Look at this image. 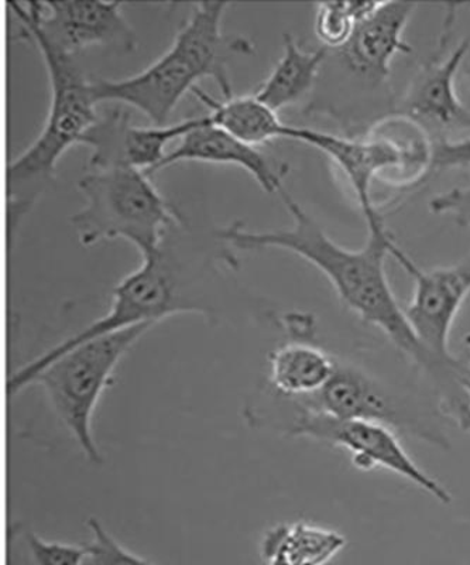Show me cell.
<instances>
[{
    "instance_id": "1",
    "label": "cell",
    "mask_w": 470,
    "mask_h": 565,
    "mask_svg": "<svg viewBox=\"0 0 470 565\" xmlns=\"http://www.w3.org/2000/svg\"><path fill=\"white\" fill-rule=\"evenodd\" d=\"M292 218L287 230L255 232L242 224L216 231V238L236 250L281 249L317 267L340 300L361 320L378 328L403 355L426 373L436 386L442 412L470 434V398L459 381V366L445 365L419 344L398 305L386 274V259L396 246L386 226L368 231L362 249H348L325 234L316 220L286 190L279 194Z\"/></svg>"
},
{
    "instance_id": "2",
    "label": "cell",
    "mask_w": 470,
    "mask_h": 565,
    "mask_svg": "<svg viewBox=\"0 0 470 565\" xmlns=\"http://www.w3.org/2000/svg\"><path fill=\"white\" fill-rule=\"evenodd\" d=\"M216 259L237 264L232 252L185 262L175 254L169 231L160 249L141 256L138 269L116 285L109 311L13 372L7 383L8 396H18L45 366L93 338L139 324L156 326L179 315H199L209 322H220L224 315L220 275L210 262Z\"/></svg>"
},
{
    "instance_id": "3",
    "label": "cell",
    "mask_w": 470,
    "mask_h": 565,
    "mask_svg": "<svg viewBox=\"0 0 470 565\" xmlns=\"http://www.w3.org/2000/svg\"><path fill=\"white\" fill-rule=\"evenodd\" d=\"M229 7L225 2L192 4L173 45L148 68L124 79H90L95 103L128 105L154 126H165L180 100L199 87L201 79H214L224 98H231L234 94L227 64L234 57H249L255 45L222 30Z\"/></svg>"
},
{
    "instance_id": "4",
    "label": "cell",
    "mask_w": 470,
    "mask_h": 565,
    "mask_svg": "<svg viewBox=\"0 0 470 565\" xmlns=\"http://www.w3.org/2000/svg\"><path fill=\"white\" fill-rule=\"evenodd\" d=\"M8 8L19 20V39L35 44L42 53L52 93L42 132L8 164L7 222L12 247L19 226L52 185L60 159L71 146L81 145L99 115L90 94V79L85 77L77 57L50 43L28 18L22 3L9 2Z\"/></svg>"
},
{
    "instance_id": "5",
    "label": "cell",
    "mask_w": 470,
    "mask_h": 565,
    "mask_svg": "<svg viewBox=\"0 0 470 565\" xmlns=\"http://www.w3.org/2000/svg\"><path fill=\"white\" fill-rule=\"evenodd\" d=\"M78 189L85 205L71 216V224L83 246L125 239L148 256L160 249L175 224L185 221L143 170L88 169Z\"/></svg>"
},
{
    "instance_id": "6",
    "label": "cell",
    "mask_w": 470,
    "mask_h": 565,
    "mask_svg": "<svg viewBox=\"0 0 470 565\" xmlns=\"http://www.w3.org/2000/svg\"><path fill=\"white\" fill-rule=\"evenodd\" d=\"M153 327L139 324L83 342L63 353L30 382V386L44 388L55 415L94 466L104 463L93 430L96 407L120 361Z\"/></svg>"
},
{
    "instance_id": "7",
    "label": "cell",
    "mask_w": 470,
    "mask_h": 565,
    "mask_svg": "<svg viewBox=\"0 0 470 565\" xmlns=\"http://www.w3.org/2000/svg\"><path fill=\"white\" fill-rule=\"evenodd\" d=\"M282 431L296 437L341 447L351 454L359 469L383 468L407 479L437 502L449 504L452 494L441 482L429 476L409 454L404 450L392 427L366 420H341V418L321 415L296 407V415Z\"/></svg>"
},
{
    "instance_id": "8",
    "label": "cell",
    "mask_w": 470,
    "mask_h": 565,
    "mask_svg": "<svg viewBox=\"0 0 470 565\" xmlns=\"http://www.w3.org/2000/svg\"><path fill=\"white\" fill-rule=\"evenodd\" d=\"M285 139L301 141L327 154L345 175L367 231L383 228L384 221L372 199V185L382 171L391 169L429 168L431 148L426 140L400 141L373 136L371 139H348L320 130L287 125Z\"/></svg>"
},
{
    "instance_id": "9",
    "label": "cell",
    "mask_w": 470,
    "mask_h": 565,
    "mask_svg": "<svg viewBox=\"0 0 470 565\" xmlns=\"http://www.w3.org/2000/svg\"><path fill=\"white\" fill-rule=\"evenodd\" d=\"M291 403L295 407L341 420L381 423L444 450L451 446L448 437L437 426L423 422L417 413L402 406L375 377L341 361L337 362L335 372L321 392Z\"/></svg>"
},
{
    "instance_id": "10",
    "label": "cell",
    "mask_w": 470,
    "mask_h": 565,
    "mask_svg": "<svg viewBox=\"0 0 470 565\" xmlns=\"http://www.w3.org/2000/svg\"><path fill=\"white\" fill-rule=\"evenodd\" d=\"M392 257L414 280L412 301L404 311L419 344L445 365H457L449 351L455 320L470 295V254L451 266L423 270L396 245Z\"/></svg>"
},
{
    "instance_id": "11",
    "label": "cell",
    "mask_w": 470,
    "mask_h": 565,
    "mask_svg": "<svg viewBox=\"0 0 470 565\" xmlns=\"http://www.w3.org/2000/svg\"><path fill=\"white\" fill-rule=\"evenodd\" d=\"M122 3L99 0L71 2H29L24 12L50 43L77 57L89 47H105L129 54L138 38L124 17Z\"/></svg>"
},
{
    "instance_id": "12",
    "label": "cell",
    "mask_w": 470,
    "mask_h": 565,
    "mask_svg": "<svg viewBox=\"0 0 470 565\" xmlns=\"http://www.w3.org/2000/svg\"><path fill=\"white\" fill-rule=\"evenodd\" d=\"M453 12L447 18L441 45L414 77L402 100L404 118L417 125L424 134L447 140V135L470 130V110L458 97L457 75L467 60L470 42L463 40L451 53H444L451 35ZM436 141V143H437Z\"/></svg>"
},
{
    "instance_id": "13",
    "label": "cell",
    "mask_w": 470,
    "mask_h": 565,
    "mask_svg": "<svg viewBox=\"0 0 470 565\" xmlns=\"http://www.w3.org/2000/svg\"><path fill=\"white\" fill-rule=\"evenodd\" d=\"M204 119L205 116H200L179 124L141 128L131 125L128 109L115 106L99 115L81 140V145L90 149L87 169L131 168L153 177L157 166L167 156V146L183 139Z\"/></svg>"
},
{
    "instance_id": "14",
    "label": "cell",
    "mask_w": 470,
    "mask_h": 565,
    "mask_svg": "<svg viewBox=\"0 0 470 565\" xmlns=\"http://www.w3.org/2000/svg\"><path fill=\"white\" fill-rule=\"evenodd\" d=\"M416 8L413 2H378L341 50L348 67L371 83L387 81L394 57L413 52L404 40V30Z\"/></svg>"
},
{
    "instance_id": "15",
    "label": "cell",
    "mask_w": 470,
    "mask_h": 565,
    "mask_svg": "<svg viewBox=\"0 0 470 565\" xmlns=\"http://www.w3.org/2000/svg\"><path fill=\"white\" fill-rule=\"evenodd\" d=\"M183 161L236 166L247 171L267 194H280L285 190L282 177L286 170H277L270 159L255 146L245 143L212 124L209 115H205L199 128L185 135L175 149L167 153L164 160L157 166L154 174Z\"/></svg>"
},
{
    "instance_id": "16",
    "label": "cell",
    "mask_w": 470,
    "mask_h": 565,
    "mask_svg": "<svg viewBox=\"0 0 470 565\" xmlns=\"http://www.w3.org/2000/svg\"><path fill=\"white\" fill-rule=\"evenodd\" d=\"M337 358L312 338H290L269 355V386L275 396L297 402L317 395L330 382Z\"/></svg>"
},
{
    "instance_id": "17",
    "label": "cell",
    "mask_w": 470,
    "mask_h": 565,
    "mask_svg": "<svg viewBox=\"0 0 470 565\" xmlns=\"http://www.w3.org/2000/svg\"><path fill=\"white\" fill-rule=\"evenodd\" d=\"M346 547L335 530L308 522L280 523L260 543L263 565H327Z\"/></svg>"
},
{
    "instance_id": "18",
    "label": "cell",
    "mask_w": 470,
    "mask_h": 565,
    "mask_svg": "<svg viewBox=\"0 0 470 565\" xmlns=\"http://www.w3.org/2000/svg\"><path fill=\"white\" fill-rule=\"evenodd\" d=\"M327 52L323 47L306 50L295 35L285 33L281 57L257 88L255 97L275 113L300 103L316 85Z\"/></svg>"
},
{
    "instance_id": "19",
    "label": "cell",
    "mask_w": 470,
    "mask_h": 565,
    "mask_svg": "<svg viewBox=\"0 0 470 565\" xmlns=\"http://www.w3.org/2000/svg\"><path fill=\"white\" fill-rule=\"evenodd\" d=\"M192 94L210 109L212 124L247 145L257 148L271 140L285 139L287 125L281 122L275 110L260 103L255 94L242 97L232 95L222 100L212 98L200 87L192 90Z\"/></svg>"
},
{
    "instance_id": "20",
    "label": "cell",
    "mask_w": 470,
    "mask_h": 565,
    "mask_svg": "<svg viewBox=\"0 0 470 565\" xmlns=\"http://www.w3.org/2000/svg\"><path fill=\"white\" fill-rule=\"evenodd\" d=\"M9 565H84L85 546L49 542L22 523L8 530Z\"/></svg>"
},
{
    "instance_id": "21",
    "label": "cell",
    "mask_w": 470,
    "mask_h": 565,
    "mask_svg": "<svg viewBox=\"0 0 470 565\" xmlns=\"http://www.w3.org/2000/svg\"><path fill=\"white\" fill-rule=\"evenodd\" d=\"M470 166V138L442 140L432 145L429 170L467 168ZM432 212L449 214L463 228L470 230V186L453 189L431 201Z\"/></svg>"
},
{
    "instance_id": "22",
    "label": "cell",
    "mask_w": 470,
    "mask_h": 565,
    "mask_svg": "<svg viewBox=\"0 0 470 565\" xmlns=\"http://www.w3.org/2000/svg\"><path fill=\"white\" fill-rule=\"evenodd\" d=\"M378 2H323L317 4L316 34L323 49L343 50L359 22L376 9Z\"/></svg>"
},
{
    "instance_id": "23",
    "label": "cell",
    "mask_w": 470,
    "mask_h": 565,
    "mask_svg": "<svg viewBox=\"0 0 470 565\" xmlns=\"http://www.w3.org/2000/svg\"><path fill=\"white\" fill-rule=\"evenodd\" d=\"M87 526L93 539L85 546L84 565H156L125 548L98 519L89 518Z\"/></svg>"
},
{
    "instance_id": "24",
    "label": "cell",
    "mask_w": 470,
    "mask_h": 565,
    "mask_svg": "<svg viewBox=\"0 0 470 565\" xmlns=\"http://www.w3.org/2000/svg\"><path fill=\"white\" fill-rule=\"evenodd\" d=\"M459 381H461L464 392L468 393L470 398V360L461 361V366H459Z\"/></svg>"
},
{
    "instance_id": "25",
    "label": "cell",
    "mask_w": 470,
    "mask_h": 565,
    "mask_svg": "<svg viewBox=\"0 0 470 565\" xmlns=\"http://www.w3.org/2000/svg\"><path fill=\"white\" fill-rule=\"evenodd\" d=\"M462 68H464V73H467V75H468V77L470 79V50H469V54H468L467 60H464Z\"/></svg>"
}]
</instances>
